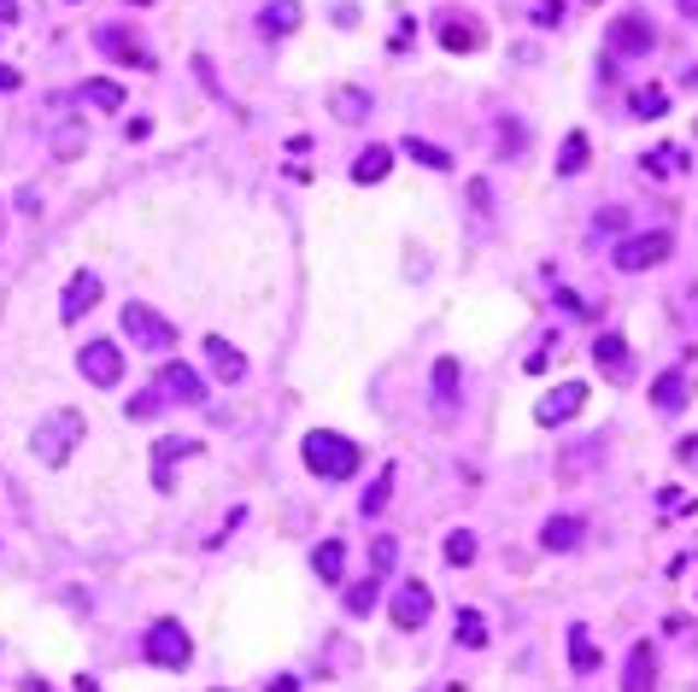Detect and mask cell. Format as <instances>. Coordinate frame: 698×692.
<instances>
[{
	"mask_svg": "<svg viewBox=\"0 0 698 692\" xmlns=\"http://www.w3.org/2000/svg\"><path fill=\"white\" fill-rule=\"evenodd\" d=\"M194 452H200V441L165 434V441L153 446V487H159V494H170V464H177V458H194Z\"/></svg>",
	"mask_w": 698,
	"mask_h": 692,
	"instance_id": "14",
	"label": "cell"
},
{
	"mask_svg": "<svg viewBox=\"0 0 698 692\" xmlns=\"http://www.w3.org/2000/svg\"><path fill=\"white\" fill-rule=\"evenodd\" d=\"M212 692H229V687H212Z\"/></svg>",
	"mask_w": 698,
	"mask_h": 692,
	"instance_id": "47",
	"label": "cell"
},
{
	"mask_svg": "<svg viewBox=\"0 0 698 692\" xmlns=\"http://www.w3.org/2000/svg\"><path fill=\"white\" fill-rule=\"evenodd\" d=\"M394 558H399V540H394V534H382L376 546H370V576H382V581H387V569H394Z\"/></svg>",
	"mask_w": 698,
	"mask_h": 692,
	"instance_id": "34",
	"label": "cell"
},
{
	"mask_svg": "<svg viewBox=\"0 0 698 692\" xmlns=\"http://www.w3.org/2000/svg\"><path fill=\"white\" fill-rule=\"evenodd\" d=\"M300 458H305V469H312V476H323V481H352V476H359V464H364V452L352 446L347 434L317 429V434H305V441H300Z\"/></svg>",
	"mask_w": 698,
	"mask_h": 692,
	"instance_id": "1",
	"label": "cell"
},
{
	"mask_svg": "<svg viewBox=\"0 0 698 692\" xmlns=\"http://www.w3.org/2000/svg\"><path fill=\"white\" fill-rule=\"evenodd\" d=\"M405 159L429 165V171H452V154H447V147H435V141H417V135H405Z\"/></svg>",
	"mask_w": 698,
	"mask_h": 692,
	"instance_id": "30",
	"label": "cell"
},
{
	"mask_svg": "<svg viewBox=\"0 0 698 692\" xmlns=\"http://www.w3.org/2000/svg\"><path fill=\"white\" fill-rule=\"evenodd\" d=\"M259 30L264 36H294L300 30V0H270V7L259 12Z\"/></svg>",
	"mask_w": 698,
	"mask_h": 692,
	"instance_id": "21",
	"label": "cell"
},
{
	"mask_svg": "<svg viewBox=\"0 0 698 692\" xmlns=\"http://www.w3.org/2000/svg\"><path fill=\"white\" fill-rule=\"evenodd\" d=\"M135 7H153V0H135Z\"/></svg>",
	"mask_w": 698,
	"mask_h": 692,
	"instance_id": "46",
	"label": "cell"
},
{
	"mask_svg": "<svg viewBox=\"0 0 698 692\" xmlns=\"http://www.w3.org/2000/svg\"><path fill=\"white\" fill-rule=\"evenodd\" d=\"M622 692H657V657H652V646H640L628 651V674H622Z\"/></svg>",
	"mask_w": 698,
	"mask_h": 692,
	"instance_id": "17",
	"label": "cell"
},
{
	"mask_svg": "<svg viewBox=\"0 0 698 692\" xmlns=\"http://www.w3.org/2000/svg\"><path fill=\"white\" fill-rule=\"evenodd\" d=\"M593 364H599L610 382H628V376H634V359H628V341H622L617 329H605L599 341H593Z\"/></svg>",
	"mask_w": 698,
	"mask_h": 692,
	"instance_id": "13",
	"label": "cell"
},
{
	"mask_svg": "<svg viewBox=\"0 0 698 692\" xmlns=\"http://www.w3.org/2000/svg\"><path fill=\"white\" fill-rule=\"evenodd\" d=\"M582 534H587L582 517H552L547 529H540V546H547V552H575V546H582Z\"/></svg>",
	"mask_w": 698,
	"mask_h": 692,
	"instance_id": "19",
	"label": "cell"
},
{
	"mask_svg": "<svg viewBox=\"0 0 698 692\" xmlns=\"http://www.w3.org/2000/svg\"><path fill=\"white\" fill-rule=\"evenodd\" d=\"M458 646H487V616L482 611H458Z\"/></svg>",
	"mask_w": 698,
	"mask_h": 692,
	"instance_id": "33",
	"label": "cell"
},
{
	"mask_svg": "<svg viewBox=\"0 0 698 692\" xmlns=\"http://www.w3.org/2000/svg\"><path fill=\"white\" fill-rule=\"evenodd\" d=\"M429 616H435V593L423 581H405L394 599V628H423Z\"/></svg>",
	"mask_w": 698,
	"mask_h": 692,
	"instance_id": "12",
	"label": "cell"
},
{
	"mask_svg": "<svg viewBox=\"0 0 698 692\" xmlns=\"http://www.w3.org/2000/svg\"><path fill=\"white\" fill-rule=\"evenodd\" d=\"M652 405L663 417H675L680 405H687V376H680V370H663V376L652 382Z\"/></svg>",
	"mask_w": 698,
	"mask_h": 692,
	"instance_id": "20",
	"label": "cell"
},
{
	"mask_svg": "<svg viewBox=\"0 0 698 692\" xmlns=\"http://www.w3.org/2000/svg\"><path fill=\"white\" fill-rule=\"evenodd\" d=\"M77 364H82V376H89L94 387H117V382H124V352H117L112 341H89Z\"/></svg>",
	"mask_w": 698,
	"mask_h": 692,
	"instance_id": "7",
	"label": "cell"
},
{
	"mask_svg": "<svg viewBox=\"0 0 698 692\" xmlns=\"http://www.w3.org/2000/svg\"><path fill=\"white\" fill-rule=\"evenodd\" d=\"M534 24H540V30H558V24H564V0H540V7H534Z\"/></svg>",
	"mask_w": 698,
	"mask_h": 692,
	"instance_id": "38",
	"label": "cell"
},
{
	"mask_svg": "<svg viewBox=\"0 0 698 692\" xmlns=\"http://www.w3.org/2000/svg\"><path fill=\"white\" fill-rule=\"evenodd\" d=\"M680 464L698 469V434H687V441H680Z\"/></svg>",
	"mask_w": 698,
	"mask_h": 692,
	"instance_id": "39",
	"label": "cell"
},
{
	"mask_svg": "<svg viewBox=\"0 0 698 692\" xmlns=\"http://www.w3.org/2000/svg\"><path fill=\"white\" fill-rule=\"evenodd\" d=\"M599 464H605V441H582L558 458V481H582L587 469H599Z\"/></svg>",
	"mask_w": 698,
	"mask_h": 692,
	"instance_id": "16",
	"label": "cell"
},
{
	"mask_svg": "<svg viewBox=\"0 0 698 692\" xmlns=\"http://www.w3.org/2000/svg\"><path fill=\"white\" fill-rule=\"evenodd\" d=\"M593 7H599V0H593Z\"/></svg>",
	"mask_w": 698,
	"mask_h": 692,
	"instance_id": "48",
	"label": "cell"
},
{
	"mask_svg": "<svg viewBox=\"0 0 698 692\" xmlns=\"http://www.w3.org/2000/svg\"><path fill=\"white\" fill-rule=\"evenodd\" d=\"M582 405H587V387L582 382H564V387H552L547 399L534 405V423H570V417H582Z\"/></svg>",
	"mask_w": 698,
	"mask_h": 692,
	"instance_id": "8",
	"label": "cell"
},
{
	"mask_svg": "<svg viewBox=\"0 0 698 692\" xmlns=\"http://www.w3.org/2000/svg\"><path fill=\"white\" fill-rule=\"evenodd\" d=\"M82 106H100V112H117L124 106V89L106 77H94V82H82Z\"/></svg>",
	"mask_w": 698,
	"mask_h": 692,
	"instance_id": "29",
	"label": "cell"
},
{
	"mask_svg": "<svg viewBox=\"0 0 698 692\" xmlns=\"http://www.w3.org/2000/svg\"><path fill=\"white\" fill-rule=\"evenodd\" d=\"M329 112L340 117V124H364L376 106H370V89H359V82H340V89L329 94Z\"/></svg>",
	"mask_w": 698,
	"mask_h": 692,
	"instance_id": "15",
	"label": "cell"
},
{
	"mask_svg": "<svg viewBox=\"0 0 698 692\" xmlns=\"http://www.w3.org/2000/svg\"><path fill=\"white\" fill-rule=\"evenodd\" d=\"M687 89H698V71H687Z\"/></svg>",
	"mask_w": 698,
	"mask_h": 692,
	"instance_id": "45",
	"label": "cell"
},
{
	"mask_svg": "<svg viewBox=\"0 0 698 692\" xmlns=\"http://www.w3.org/2000/svg\"><path fill=\"white\" fill-rule=\"evenodd\" d=\"M575 171H587V135L582 129H570L564 154H558V177H575Z\"/></svg>",
	"mask_w": 698,
	"mask_h": 692,
	"instance_id": "31",
	"label": "cell"
},
{
	"mask_svg": "<svg viewBox=\"0 0 698 692\" xmlns=\"http://www.w3.org/2000/svg\"><path fill=\"white\" fill-rule=\"evenodd\" d=\"M605 47H610L617 59L652 54V47H657V30H652V19H645V12H622V19L605 30Z\"/></svg>",
	"mask_w": 698,
	"mask_h": 692,
	"instance_id": "6",
	"label": "cell"
},
{
	"mask_svg": "<svg viewBox=\"0 0 698 692\" xmlns=\"http://www.w3.org/2000/svg\"><path fill=\"white\" fill-rule=\"evenodd\" d=\"M264 692H300V681H294V674H277V681H270Z\"/></svg>",
	"mask_w": 698,
	"mask_h": 692,
	"instance_id": "42",
	"label": "cell"
},
{
	"mask_svg": "<svg viewBox=\"0 0 698 692\" xmlns=\"http://www.w3.org/2000/svg\"><path fill=\"white\" fill-rule=\"evenodd\" d=\"M440 47H447V54H475V47H482V30L447 19V24H440Z\"/></svg>",
	"mask_w": 698,
	"mask_h": 692,
	"instance_id": "27",
	"label": "cell"
},
{
	"mask_svg": "<svg viewBox=\"0 0 698 692\" xmlns=\"http://www.w3.org/2000/svg\"><path fill=\"white\" fill-rule=\"evenodd\" d=\"M382 604V576H364L347 587V616H370Z\"/></svg>",
	"mask_w": 698,
	"mask_h": 692,
	"instance_id": "24",
	"label": "cell"
},
{
	"mask_svg": "<svg viewBox=\"0 0 698 692\" xmlns=\"http://www.w3.org/2000/svg\"><path fill=\"white\" fill-rule=\"evenodd\" d=\"M680 12H687V19L698 24V0H680Z\"/></svg>",
	"mask_w": 698,
	"mask_h": 692,
	"instance_id": "44",
	"label": "cell"
},
{
	"mask_svg": "<svg viewBox=\"0 0 698 692\" xmlns=\"http://www.w3.org/2000/svg\"><path fill=\"white\" fill-rule=\"evenodd\" d=\"M159 405H165V394H159V387H153V394H142V399H130L124 411H130V423H147V417L159 411Z\"/></svg>",
	"mask_w": 698,
	"mask_h": 692,
	"instance_id": "37",
	"label": "cell"
},
{
	"mask_svg": "<svg viewBox=\"0 0 698 692\" xmlns=\"http://www.w3.org/2000/svg\"><path fill=\"white\" fill-rule=\"evenodd\" d=\"M663 112H669V89H657V82L628 94V117H645V124H652V117H663Z\"/></svg>",
	"mask_w": 698,
	"mask_h": 692,
	"instance_id": "23",
	"label": "cell"
},
{
	"mask_svg": "<svg viewBox=\"0 0 698 692\" xmlns=\"http://www.w3.org/2000/svg\"><path fill=\"white\" fill-rule=\"evenodd\" d=\"M206 364L217 370V382H241L247 376V359L224 341V334H206Z\"/></svg>",
	"mask_w": 698,
	"mask_h": 692,
	"instance_id": "18",
	"label": "cell"
},
{
	"mask_svg": "<svg viewBox=\"0 0 698 692\" xmlns=\"http://www.w3.org/2000/svg\"><path fill=\"white\" fill-rule=\"evenodd\" d=\"M77 692H100V681H89V674H77Z\"/></svg>",
	"mask_w": 698,
	"mask_h": 692,
	"instance_id": "43",
	"label": "cell"
},
{
	"mask_svg": "<svg viewBox=\"0 0 698 692\" xmlns=\"http://www.w3.org/2000/svg\"><path fill=\"white\" fill-rule=\"evenodd\" d=\"M312 569H317V581H340V569H347V546H340V540H323V546L312 552Z\"/></svg>",
	"mask_w": 698,
	"mask_h": 692,
	"instance_id": "28",
	"label": "cell"
},
{
	"mask_svg": "<svg viewBox=\"0 0 698 692\" xmlns=\"http://www.w3.org/2000/svg\"><path fill=\"white\" fill-rule=\"evenodd\" d=\"M452 405H458V359H440L435 364V411L447 417Z\"/></svg>",
	"mask_w": 698,
	"mask_h": 692,
	"instance_id": "26",
	"label": "cell"
},
{
	"mask_svg": "<svg viewBox=\"0 0 698 692\" xmlns=\"http://www.w3.org/2000/svg\"><path fill=\"white\" fill-rule=\"evenodd\" d=\"M19 89V71H12V65H0V94H12Z\"/></svg>",
	"mask_w": 698,
	"mask_h": 692,
	"instance_id": "41",
	"label": "cell"
},
{
	"mask_svg": "<svg viewBox=\"0 0 698 692\" xmlns=\"http://www.w3.org/2000/svg\"><path fill=\"white\" fill-rule=\"evenodd\" d=\"M387 487H394V469H382L376 487H364V517H376L382 504H387Z\"/></svg>",
	"mask_w": 698,
	"mask_h": 692,
	"instance_id": "35",
	"label": "cell"
},
{
	"mask_svg": "<svg viewBox=\"0 0 698 692\" xmlns=\"http://www.w3.org/2000/svg\"><path fill=\"white\" fill-rule=\"evenodd\" d=\"M94 47L100 54H112V59H124V65H135V71H153V47H142L130 36V30H94Z\"/></svg>",
	"mask_w": 698,
	"mask_h": 692,
	"instance_id": "11",
	"label": "cell"
},
{
	"mask_svg": "<svg viewBox=\"0 0 698 692\" xmlns=\"http://www.w3.org/2000/svg\"><path fill=\"white\" fill-rule=\"evenodd\" d=\"M89 434V423H82V411H71V405H59V411H47L42 423H36V434H30V452L47 464V469H59L65 458L77 452V441Z\"/></svg>",
	"mask_w": 698,
	"mask_h": 692,
	"instance_id": "2",
	"label": "cell"
},
{
	"mask_svg": "<svg viewBox=\"0 0 698 692\" xmlns=\"http://www.w3.org/2000/svg\"><path fill=\"white\" fill-rule=\"evenodd\" d=\"M599 229H622V206H605L599 212Z\"/></svg>",
	"mask_w": 698,
	"mask_h": 692,
	"instance_id": "40",
	"label": "cell"
},
{
	"mask_svg": "<svg viewBox=\"0 0 698 692\" xmlns=\"http://www.w3.org/2000/svg\"><path fill=\"white\" fill-rule=\"evenodd\" d=\"M159 394L170 405H206V382H200V370H189V364H165L159 370Z\"/></svg>",
	"mask_w": 698,
	"mask_h": 692,
	"instance_id": "10",
	"label": "cell"
},
{
	"mask_svg": "<svg viewBox=\"0 0 698 692\" xmlns=\"http://www.w3.org/2000/svg\"><path fill=\"white\" fill-rule=\"evenodd\" d=\"M124 334L142 352H170V347H177V329H170L153 306H142V299H130V306H124Z\"/></svg>",
	"mask_w": 698,
	"mask_h": 692,
	"instance_id": "5",
	"label": "cell"
},
{
	"mask_svg": "<svg viewBox=\"0 0 698 692\" xmlns=\"http://www.w3.org/2000/svg\"><path fill=\"white\" fill-rule=\"evenodd\" d=\"M470 558H475V534H464V529L447 534V564H470Z\"/></svg>",
	"mask_w": 698,
	"mask_h": 692,
	"instance_id": "36",
	"label": "cell"
},
{
	"mask_svg": "<svg viewBox=\"0 0 698 692\" xmlns=\"http://www.w3.org/2000/svg\"><path fill=\"white\" fill-rule=\"evenodd\" d=\"M100 306V276L94 270H77L71 282H65V294H59V317L65 324H82V311H94Z\"/></svg>",
	"mask_w": 698,
	"mask_h": 692,
	"instance_id": "9",
	"label": "cell"
},
{
	"mask_svg": "<svg viewBox=\"0 0 698 692\" xmlns=\"http://www.w3.org/2000/svg\"><path fill=\"white\" fill-rule=\"evenodd\" d=\"M570 669H575V674H593V669H599V646H593V634L582 628V622L570 628Z\"/></svg>",
	"mask_w": 698,
	"mask_h": 692,
	"instance_id": "25",
	"label": "cell"
},
{
	"mask_svg": "<svg viewBox=\"0 0 698 692\" xmlns=\"http://www.w3.org/2000/svg\"><path fill=\"white\" fill-rule=\"evenodd\" d=\"M142 657L147 663H159V669H189V657H194V639L182 634V622H153L147 639H142Z\"/></svg>",
	"mask_w": 698,
	"mask_h": 692,
	"instance_id": "3",
	"label": "cell"
},
{
	"mask_svg": "<svg viewBox=\"0 0 698 692\" xmlns=\"http://www.w3.org/2000/svg\"><path fill=\"white\" fill-rule=\"evenodd\" d=\"M687 171V154L680 147H657V154H645V177H680Z\"/></svg>",
	"mask_w": 698,
	"mask_h": 692,
	"instance_id": "32",
	"label": "cell"
},
{
	"mask_svg": "<svg viewBox=\"0 0 698 692\" xmlns=\"http://www.w3.org/2000/svg\"><path fill=\"white\" fill-rule=\"evenodd\" d=\"M675 252V235L669 229H652V235H628V241H617V252H610V264L628 270V276H640V270L663 264Z\"/></svg>",
	"mask_w": 698,
	"mask_h": 692,
	"instance_id": "4",
	"label": "cell"
},
{
	"mask_svg": "<svg viewBox=\"0 0 698 692\" xmlns=\"http://www.w3.org/2000/svg\"><path fill=\"white\" fill-rule=\"evenodd\" d=\"M387 171H394V154H387V147H364V154L352 159V182H382Z\"/></svg>",
	"mask_w": 698,
	"mask_h": 692,
	"instance_id": "22",
	"label": "cell"
}]
</instances>
